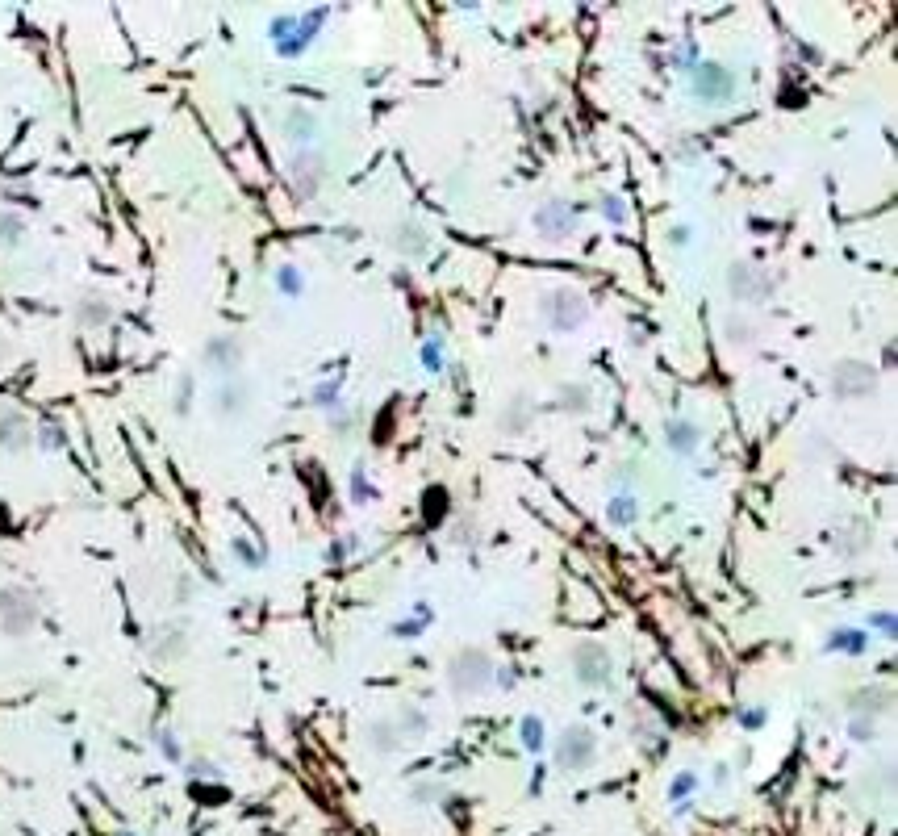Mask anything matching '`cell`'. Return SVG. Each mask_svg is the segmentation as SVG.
I'll return each mask as SVG.
<instances>
[{"label":"cell","instance_id":"f546056e","mask_svg":"<svg viewBox=\"0 0 898 836\" xmlns=\"http://www.w3.org/2000/svg\"><path fill=\"white\" fill-rule=\"evenodd\" d=\"M30 235V222L17 209H0V251H17Z\"/></svg>","mask_w":898,"mask_h":836},{"label":"cell","instance_id":"e575fe53","mask_svg":"<svg viewBox=\"0 0 898 836\" xmlns=\"http://www.w3.org/2000/svg\"><path fill=\"white\" fill-rule=\"evenodd\" d=\"M230 556L243 569H264V548L251 544V536H230Z\"/></svg>","mask_w":898,"mask_h":836},{"label":"cell","instance_id":"83f0119b","mask_svg":"<svg viewBox=\"0 0 898 836\" xmlns=\"http://www.w3.org/2000/svg\"><path fill=\"white\" fill-rule=\"evenodd\" d=\"M556 410H560V414H577V418H585L589 410H594V393H589L585 385H560V389H556Z\"/></svg>","mask_w":898,"mask_h":836},{"label":"cell","instance_id":"9c48e42d","mask_svg":"<svg viewBox=\"0 0 898 836\" xmlns=\"http://www.w3.org/2000/svg\"><path fill=\"white\" fill-rule=\"evenodd\" d=\"M243 360H247V343L239 335H214L201 347V368L214 373L218 381L226 377H243Z\"/></svg>","mask_w":898,"mask_h":836},{"label":"cell","instance_id":"74e56055","mask_svg":"<svg viewBox=\"0 0 898 836\" xmlns=\"http://www.w3.org/2000/svg\"><path fill=\"white\" fill-rule=\"evenodd\" d=\"M155 749H159L163 761H172V765L184 761V745H180V736L172 728H155Z\"/></svg>","mask_w":898,"mask_h":836},{"label":"cell","instance_id":"ac0fdd59","mask_svg":"<svg viewBox=\"0 0 898 836\" xmlns=\"http://www.w3.org/2000/svg\"><path fill=\"white\" fill-rule=\"evenodd\" d=\"M280 134L293 143V151L314 147V138H318V113L305 109V105H289L285 118H280Z\"/></svg>","mask_w":898,"mask_h":836},{"label":"cell","instance_id":"5bb4252c","mask_svg":"<svg viewBox=\"0 0 898 836\" xmlns=\"http://www.w3.org/2000/svg\"><path fill=\"white\" fill-rule=\"evenodd\" d=\"M389 247L401 255V260H427V255H431V235H427V226H422V222L406 218V222H397L389 230Z\"/></svg>","mask_w":898,"mask_h":836},{"label":"cell","instance_id":"681fc988","mask_svg":"<svg viewBox=\"0 0 898 836\" xmlns=\"http://www.w3.org/2000/svg\"><path fill=\"white\" fill-rule=\"evenodd\" d=\"M443 795H447V791H443L439 782H422V786H414V799H418V803H439Z\"/></svg>","mask_w":898,"mask_h":836},{"label":"cell","instance_id":"d4e9b609","mask_svg":"<svg viewBox=\"0 0 898 836\" xmlns=\"http://www.w3.org/2000/svg\"><path fill=\"white\" fill-rule=\"evenodd\" d=\"M698 786H702V778H698L694 770H677V774H673L669 791H665V799H669V807H673V816H685V811L694 807Z\"/></svg>","mask_w":898,"mask_h":836},{"label":"cell","instance_id":"8fae6325","mask_svg":"<svg viewBox=\"0 0 898 836\" xmlns=\"http://www.w3.org/2000/svg\"><path fill=\"white\" fill-rule=\"evenodd\" d=\"M727 297L736 301V306H752V301H765L769 293H773V281H769V272L765 268H756V264H744V260H736L727 268Z\"/></svg>","mask_w":898,"mask_h":836},{"label":"cell","instance_id":"277c9868","mask_svg":"<svg viewBox=\"0 0 898 836\" xmlns=\"http://www.w3.org/2000/svg\"><path fill=\"white\" fill-rule=\"evenodd\" d=\"M685 88L698 105H731L736 97V72L715 59H698L690 72H685Z\"/></svg>","mask_w":898,"mask_h":836},{"label":"cell","instance_id":"44dd1931","mask_svg":"<svg viewBox=\"0 0 898 836\" xmlns=\"http://www.w3.org/2000/svg\"><path fill=\"white\" fill-rule=\"evenodd\" d=\"M531 418H535V402L527 398V393H514L510 402H502V410H498V431L502 435H527V427H531Z\"/></svg>","mask_w":898,"mask_h":836},{"label":"cell","instance_id":"8992f818","mask_svg":"<svg viewBox=\"0 0 898 836\" xmlns=\"http://www.w3.org/2000/svg\"><path fill=\"white\" fill-rule=\"evenodd\" d=\"M552 757H556V770H564V774H585L589 765L598 761V736H594V728L569 724V728L556 736Z\"/></svg>","mask_w":898,"mask_h":836},{"label":"cell","instance_id":"f5cc1de1","mask_svg":"<svg viewBox=\"0 0 898 836\" xmlns=\"http://www.w3.org/2000/svg\"><path fill=\"white\" fill-rule=\"evenodd\" d=\"M468 540H472V527H468V523H464V527H460V531H456V544H468Z\"/></svg>","mask_w":898,"mask_h":836},{"label":"cell","instance_id":"b9f144b4","mask_svg":"<svg viewBox=\"0 0 898 836\" xmlns=\"http://www.w3.org/2000/svg\"><path fill=\"white\" fill-rule=\"evenodd\" d=\"M865 632H878L882 640H894V636H898V619H894V611H873V615L865 619Z\"/></svg>","mask_w":898,"mask_h":836},{"label":"cell","instance_id":"7dc6e473","mask_svg":"<svg viewBox=\"0 0 898 836\" xmlns=\"http://www.w3.org/2000/svg\"><path fill=\"white\" fill-rule=\"evenodd\" d=\"M736 719H740V728H744V732H756V728H761L765 719H769V711H765V707H740Z\"/></svg>","mask_w":898,"mask_h":836},{"label":"cell","instance_id":"ab89813d","mask_svg":"<svg viewBox=\"0 0 898 836\" xmlns=\"http://www.w3.org/2000/svg\"><path fill=\"white\" fill-rule=\"evenodd\" d=\"M347 490H351V502H372V498H376V485L368 481V469H364V464H356V469H351Z\"/></svg>","mask_w":898,"mask_h":836},{"label":"cell","instance_id":"ee69618b","mask_svg":"<svg viewBox=\"0 0 898 836\" xmlns=\"http://www.w3.org/2000/svg\"><path fill=\"white\" fill-rule=\"evenodd\" d=\"M293 26H297V13H276V17L268 21V38H272V46H276V42H285V38L293 34Z\"/></svg>","mask_w":898,"mask_h":836},{"label":"cell","instance_id":"6da1fadb","mask_svg":"<svg viewBox=\"0 0 898 836\" xmlns=\"http://www.w3.org/2000/svg\"><path fill=\"white\" fill-rule=\"evenodd\" d=\"M589 318V297L573 285H556L539 297V322L548 327L552 335H573L585 327Z\"/></svg>","mask_w":898,"mask_h":836},{"label":"cell","instance_id":"1f68e13d","mask_svg":"<svg viewBox=\"0 0 898 836\" xmlns=\"http://www.w3.org/2000/svg\"><path fill=\"white\" fill-rule=\"evenodd\" d=\"M431 619H435V611L427 607V602H418L410 619H401V623H393V627H389V636H393V640H418V636L431 627Z\"/></svg>","mask_w":898,"mask_h":836},{"label":"cell","instance_id":"4fadbf2b","mask_svg":"<svg viewBox=\"0 0 898 836\" xmlns=\"http://www.w3.org/2000/svg\"><path fill=\"white\" fill-rule=\"evenodd\" d=\"M535 230L543 239H569L573 230H577V205H569V201H543L539 209H535Z\"/></svg>","mask_w":898,"mask_h":836},{"label":"cell","instance_id":"60d3db41","mask_svg":"<svg viewBox=\"0 0 898 836\" xmlns=\"http://www.w3.org/2000/svg\"><path fill=\"white\" fill-rule=\"evenodd\" d=\"M848 740H853V745H873V740H878V724H873V719H861V715H848Z\"/></svg>","mask_w":898,"mask_h":836},{"label":"cell","instance_id":"f1b7e54d","mask_svg":"<svg viewBox=\"0 0 898 836\" xmlns=\"http://www.w3.org/2000/svg\"><path fill=\"white\" fill-rule=\"evenodd\" d=\"M310 406L322 410V414L339 410L343 406V377H322V381H314L310 385Z\"/></svg>","mask_w":898,"mask_h":836},{"label":"cell","instance_id":"f907efd6","mask_svg":"<svg viewBox=\"0 0 898 836\" xmlns=\"http://www.w3.org/2000/svg\"><path fill=\"white\" fill-rule=\"evenodd\" d=\"M188 778L201 782V778H218V765L214 761H188Z\"/></svg>","mask_w":898,"mask_h":836},{"label":"cell","instance_id":"816d5d0a","mask_svg":"<svg viewBox=\"0 0 898 836\" xmlns=\"http://www.w3.org/2000/svg\"><path fill=\"white\" fill-rule=\"evenodd\" d=\"M9 356H13V343H9V339H5V335H0V364H5V360H9Z\"/></svg>","mask_w":898,"mask_h":836},{"label":"cell","instance_id":"d590c367","mask_svg":"<svg viewBox=\"0 0 898 836\" xmlns=\"http://www.w3.org/2000/svg\"><path fill=\"white\" fill-rule=\"evenodd\" d=\"M34 444H38L42 452H63V448H67V431H63V423H38V427H34Z\"/></svg>","mask_w":898,"mask_h":836},{"label":"cell","instance_id":"9a60e30c","mask_svg":"<svg viewBox=\"0 0 898 836\" xmlns=\"http://www.w3.org/2000/svg\"><path fill=\"white\" fill-rule=\"evenodd\" d=\"M72 318H76L80 331H101V327H109V322L117 318V306L105 293H80L72 301Z\"/></svg>","mask_w":898,"mask_h":836},{"label":"cell","instance_id":"7402d4cb","mask_svg":"<svg viewBox=\"0 0 898 836\" xmlns=\"http://www.w3.org/2000/svg\"><path fill=\"white\" fill-rule=\"evenodd\" d=\"M869 644H873V636L865 632V627H832V632H827V640H823V653L861 657V653H869Z\"/></svg>","mask_w":898,"mask_h":836},{"label":"cell","instance_id":"2e32d148","mask_svg":"<svg viewBox=\"0 0 898 836\" xmlns=\"http://www.w3.org/2000/svg\"><path fill=\"white\" fill-rule=\"evenodd\" d=\"M660 439H665V448L673 456H694L702 448V427L694 423V418L673 414V418H665V427H660Z\"/></svg>","mask_w":898,"mask_h":836},{"label":"cell","instance_id":"7bdbcfd3","mask_svg":"<svg viewBox=\"0 0 898 836\" xmlns=\"http://www.w3.org/2000/svg\"><path fill=\"white\" fill-rule=\"evenodd\" d=\"M598 214H602L610 226H623V222H627V201H623L619 193H606L602 205H598Z\"/></svg>","mask_w":898,"mask_h":836},{"label":"cell","instance_id":"8d00e7d4","mask_svg":"<svg viewBox=\"0 0 898 836\" xmlns=\"http://www.w3.org/2000/svg\"><path fill=\"white\" fill-rule=\"evenodd\" d=\"M422 368H427L431 377H439L443 373V364H447V347H443V335H431L427 343H422Z\"/></svg>","mask_w":898,"mask_h":836},{"label":"cell","instance_id":"c3c4849f","mask_svg":"<svg viewBox=\"0 0 898 836\" xmlns=\"http://www.w3.org/2000/svg\"><path fill=\"white\" fill-rule=\"evenodd\" d=\"M193 598H197V582H193L188 573H180V577H176V594H172V602H176V607H188Z\"/></svg>","mask_w":898,"mask_h":836},{"label":"cell","instance_id":"cb8c5ba5","mask_svg":"<svg viewBox=\"0 0 898 836\" xmlns=\"http://www.w3.org/2000/svg\"><path fill=\"white\" fill-rule=\"evenodd\" d=\"M389 719H393V728L401 736V745H406V740H422V736L431 732V715L422 711V707H414V703H401Z\"/></svg>","mask_w":898,"mask_h":836},{"label":"cell","instance_id":"3957f363","mask_svg":"<svg viewBox=\"0 0 898 836\" xmlns=\"http://www.w3.org/2000/svg\"><path fill=\"white\" fill-rule=\"evenodd\" d=\"M493 678H498V665H493L485 648H460L452 665H447V686H452L456 699H477L493 686Z\"/></svg>","mask_w":898,"mask_h":836},{"label":"cell","instance_id":"db71d44e","mask_svg":"<svg viewBox=\"0 0 898 836\" xmlns=\"http://www.w3.org/2000/svg\"><path fill=\"white\" fill-rule=\"evenodd\" d=\"M117 836H134V832H117Z\"/></svg>","mask_w":898,"mask_h":836},{"label":"cell","instance_id":"484cf974","mask_svg":"<svg viewBox=\"0 0 898 836\" xmlns=\"http://www.w3.org/2000/svg\"><path fill=\"white\" fill-rule=\"evenodd\" d=\"M364 745H368L376 757H393V753L401 749V736H397V728H393V719H389V715L372 719V724L364 728Z\"/></svg>","mask_w":898,"mask_h":836},{"label":"cell","instance_id":"5b68a950","mask_svg":"<svg viewBox=\"0 0 898 836\" xmlns=\"http://www.w3.org/2000/svg\"><path fill=\"white\" fill-rule=\"evenodd\" d=\"M569 665H573L577 686L585 690H606L614 682V657L602 640H577L569 648Z\"/></svg>","mask_w":898,"mask_h":836},{"label":"cell","instance_id":"4316f807","mask_svg":"<svg viewBox=\"0 0 898 836\" xmlns=\"http://www.w3.org/2000/svg\"><path fill=\"white\" fill-rule=\"evenodd\" d=\"M602 515H606V523H610V527H619V531L635 527V523H640V515H644L640 494H614V498L606 502Z\"/></svg>","mask_w":898,"mask_h":836},{"label":"cell","instance_id":"836d02e7","mask_svg":"<svg viewBox=\"0 0 898 836\" xmlns=\"http://www.w3.org/2000/svg\"><path fill=\"white\" fill-rule=\"evenodd\" d=\"M193 402H197V377L193 373H180L176 377V389H172V414L176 418H188V414H193Z\"/></svg>","mask_w":898,"mask_h":836},{"label":"cell","instance_id":"7a4b0ae2","mask_svg":"<svg viewBox=\"0 0 898 836\" xmlns=\"http://www.w3.org/2000/svg\"><path fill=\"white\" fill-rule=\"evenodd\" d=\"M38 623H42V602L30 586H21V582L0 586V636L26 640V636H34Z\"/></svg>","mask_w":898,"mask_h":836},{"label":"cell","instance_id":"4dcf8cb0","mask_svg":"<svg viewBox=\"0 0 898 836\" xmlns=\"http://www.w3.org/2000/svg\"><path fill=\"white\" fill-rule=\"evenodd\" d=\"M518 745H523L531 757H539L543 749H548V728H543L539 715H523V719H518Z\"/></svg>","mask_w":898,"mask_h":836},{"label":"cell","instance_id":"bcb514c9","mask_svg":"<svg viewBox=\"0 0 898 836\" xmlns=\"http://www.w3.org/2000/svg\"><path fill=\"white\" fill-rule=\"evenodd\" d=\"M631 485H635V464H619V469L610 473V490L614 494H635Z\"/></svg>","mask_w":898,"mask_h":836},{"label":"cell","instance_id":"ba28073f","mask_svg":"<svg viewBox=\"0 0 898 836\" xmlns=\"http://www.w3.org/2000/svg\"><path fill=\"white\" fill-rule=\"evenodd\" d=\"M289 189H293V201H318L322 184H326V155L305 147V151H293L289 155Z\"/></svg>","mask_w":898,"mask_h":836},{"label":"cell","instance_id":"ffe728a7","mask_svg":"<svg viewBox=\"0 0 898 836\" xmlns=\"http://www.w3.org/2000/svg\"><path fill=\"white\" fill-rule=\"evenodd\" d=\"M719 339H723L727 352H752V347H756V327H752V318L740 314V310L723 314V322H719Z\"/></svg>","mask_w":898,"mask_h":836},{"label":"cell","instance_id":"d6986e66","mask_svg":"<svg viewBox=\"0 0 898 836\" xmlns=\"http://www.w3.org/2000/svg\"><path fill=\"white\" fill-rule=\"evenodd\" d=\"M34 448V423L21 410H0V452H30Z\"/></svg>","mask_w":898,"mask_h":836},{"label":"cell","instance_id":"30bf717a","mask_svg":"<svg viewBox=\"0 0 898 836\" xmlns=\"http://www.w3.org/2000/svg\"><path fill=\"white\" fill-rule=\"evenodd\" d=\"M209 414L222 423H239L251 414V381L247 377H226L209 389Z\"/></svg>","mask_w":898,"mask_h":836},{"label":"cell","instance_id":"603a6c76","mask_svg":"<svg viewBox=\"0 0 898 836\" xmlns=\"http://www.w3.org/2000/svg\"><path fill=\"white\" fill-rule=\"evenodd\" d=\"M890 711V690L886 686H865V690H857L853 699H848V715H861V719H878Z\"/></svg>","mask_w":898,"mask_h":836},{"label":"cell","instance_id":"f6af8a7d","mask_svg":"<svg viewBox=\"0 0 898 836\" xmlns=\"http://www.w3.org/2000/svg\"><path fill=\"white\" fill-rule=\"evenodd\" d=\"M665 243H669L673 251H685V247L694 243V226H690V222H673V226L665 230Z\"/></svg>","mask_w":898,"mask_h":836},{"label":"cell","instance_id":"e0dca14e","mask_svg":"<svg viewBox=\"0 0 898 836\" xmlns=\"http://www.w3.org/2000/svg\"><path fill=\"white\" fill-rule=\"evenodd\" d=\"M147 653L159 661V665H172L188 653V632L180 623H159L155 632L147 636Z\"/></svg>","mask_w":898,"mask_h":836},{"label":"cell","instance_id":"52a82bcc","mask_svg":"<svg viewBox=\"0 0 898 836\" xmlns=\"http://www.w3.org/2000/svg\"><path fill=\"white\" fill-rule=\"evenodd\" d=\"M827 389H832L836 402H861L878 389V368L865 360H840L827 368Z\"/></svg>","mask_w":898,"mask_h":836},{"label":"cell","instance_id":"f35d334b","mask_svg":"<svg viewBox=\"0 0 898 836\" xmlns=\"http://www.w3.org/2000/svg\"><path fill=\"white\" fill-rule=\"evenodd\" d=\"M326 418H330V435H335V439H347L351 431H356V423H360V414H356V410H351L347 402H343L339 410H330Z\"/></svg>","mask_w":898,"mask_h":836},{"label":"cell","instance_id":"7c38bea8","mask_svg":"<svg viewBox=\"0 0 898 836\" xmlns=\"http://www.w3.org/2000/svg\"><path fill=\"white\" fill-rule=\"evenodd\" d=\"M330 21V9H310V13H297V26H293V34L285 38V42H276V55L280 59H301L305 51L314 46V38H318V30Z\"/></svg>","mask_w":898,"mask_h":836},{"label":"cell","instance_id":"d6a6232c","mask_svg":"<svg viewBox=\"0 0 898 836\" xmlns=\"http://www.w3.org/2000/svg\"><path fill=\"white\" fill-rule=\"evenodd\" d=\"M272 289L280 293V297H305V276H301V268H293V264H280L276 272H272Z\"/></svg>","mask_w":898,"mask_h":836}]
</instances>
